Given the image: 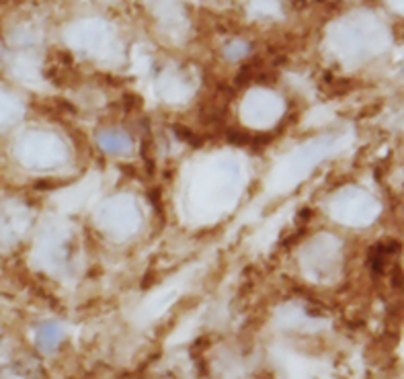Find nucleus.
Returning a JSON list of instances; mask_svg holds the SVG:
<instances>
[{
  "mask_svg": "<svg viewBox=\"0 0 404 379\" xmlns=\"http://www.w3.org/2000/svg\"><path fill=\"white\" fill-rule=\"evenodd\" d=\"M54 332H56L54 326H43V328H41L39 339H41V346H43V348H52V346L56 344V339H54L56 334H54Z\"/></svg>",
  "mask_w": 404,
  "mask_h": 379,
  "instance_id": "nucleus-1",
  "label": "nucleus"
}]
</instances>
